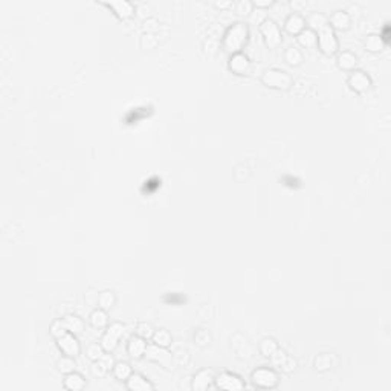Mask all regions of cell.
Returning <instances> with one entry per match:
<instances>
[{
	"label": "cell",
	"mask_w": 391,
	"mask_h": 391,
	"mask_svg": "<svg viewBox=\"0 0 391 391\" xmlns=\"http://www.w3.org/2000/svg\"><path fill=\"white\" fill-rule=\"evenodd\" d=\"M194 342L199 347H208L211 342V335L205 328H197L194 331Z\"/></svg>",
	"instance_id": "36"
},
{
	"label": "cell",
	"mask_w": 391,
	"mask_h": 391,
	"mask_svg": "<svg viewBox=\"0 0 391 391\" xmlns=\"http://www.w3.org/2000/svg\"><path fill=\"white\" fill-rule=\"evenodd\" d=\"M278 348V342L273 339V338H263L260 341V344H259V351H260L261 356H264V358H270L273 353H275V350Z\"/></svg>",
	"instance_id": "29"
},
{
	"label": "cell",
	"mask_w": 391,
	"mask_h": 391,
	"mask_svg": "<svg viewBox=\"0 0 391 391\" xmlns=\"http://www.w3.org/2000/svg\"><path fill=\"white\" fill-rule=\"evenodd\" d=\"M260 32L264 45L270 49H275L281 45L283 42V35H281V29L280 25L273 20V18H266L260 25Z\"/></svg>",
	"instance_id": "4"
},
{
	"label": "cell",
	"mask_w": 391,
	"mask_h": 391,
	"mask_svg": "<svg viewBox=\"0 0 391 391\" xmlns=\"http://www.w3.org/2000/svg\"><path fill=\"white\" fill-rule=\"evenodd\" d=\"M252 9H254V5L249 0H239L236 3V12L239 15H249L252 12Z\"/></svg>",
	"instance_id": "37"
},
{
	"label": "cell",
	"mask_w": 391,
	"mask_h": 391,
	"mask_svg": "<svg viewBox=\"0 0 391 391\" xmlns=\"http://www.w3.org/2000/svg\"><path fill=\"white\" fill-rule=\"evenodd\" d=\"M214 385H216L219 390L225 391H240L246 387L245 382H243V379H242L239 375L231 373V372H222V373L216 375Z\"/></svg>",
	"instance_id": "8"
},
{
	"label": "cell",
	"mask_w": 391,
	"mask_h": 391,
	"mask_svg": "<svg viewBox=\"0 0 391 391\" xmlns=\"http://www.w3.org/2000/svg\"><path fill=\"white\" fill-rule=\"evenodd\" d=\"M142 28H144V32L154 34V32L159 29V22H158L154 17H150V18H147V20L142 22Z\"/></svg>",
	"instance_id": "41"
},
{
	"label": "cell",
	"mask_w": 391,
	"mask_h": 391,
	"mask_svg": "<svg viewBox=\"0 0 391 391\" xmlns=\"http://www.w3.org/2000/svg\"><path fill=\"white\" fill-rule=\"evenodd\" d=\"M266 18H267V17H266V14L263 12V9H259V8L252 9V12L249 14V20H251V23H252V25H259V26H260L261 23H263Z\"/></svg>",
	"instance_id": "42"
},
{
	"label": "cell",
	"mask_w": 391,
	"mask_h": 391,
	"mask_svg": "<svg viewBox=\"0 0 391 391\" xmlns=\"http://www.w3.org/2000/svg\"><path fill=\"white\" fill-rule=\"evenodd\" d=\"M304 28H306V20L303 15H300L297 12L289 14L284 20V29L292 35H298Z\"/></svg>",
	"instance_id": "18"
},
{
	"label": "cell",
	"mask_w": 391,
	"mask_h": 391,
	"mask_svg": "<svg viewBox=\"0 0 391 391\" xmlns=\"http://www.w3.org/2000/svg\"><path fill=\"white\" fill-rule=\"evenodd\" d=\"M103 5H106L107 8H110L115 15L121 20L130 18L131 15H134V5L127 0H112V2H103Z\"/></svg>",
	"instance_id": "13"
},
{
	"label": "cell",
	"mask_w": 391,
	"mask_h": 391,
	"mask_svg": "<svg viewBox=\"0 0 391 391\" xmlns=\"http://www.w3.org/2000/svg\"><path fill=\"white\" fill-rule=\"evenodd\" d=\"M144 358L162 365L164 368H171V364H173V353H170L165 347L156 345L154 342H150L147 345Z\"/></svg>",
	"instance_id": "7"
},
{
	"label": "cell",
	"mask_w": 391,
	"mask_h": 391,
	"mask_svg": "<svg viewBox=\"0 0 391 391\" xmlns=\"http://www.w3.org/2000/svg\"><path fill=\"white\" fill-rule=\"evenodd\" d=\"M89 323L90 326L96 330H106V327L109 326V315H107V310L101 309V307H96L92 310L90 317H89Z\"/></svg>",
	"instance_id": "20"
},
{
	"label": "cell",
	"mask_w": 391,
	"mask_h": 391,
	"mask_svg": "<svg viewBox=\"0 0 391 391\" xmlns=\"http://www.w3.org/2000/svg\"><path fill=\"white\" fill-rule=\"evenodd\" d=\"M297 40H298L300 46H303V48H306V49H314V48H317V40H318V37H317V32H315V31H312V29H309V28H304V29L297 35Z\"/></svg>",
	"instance_id": "24"
},
{
	"label": "cell",
	"mask_w": 391,
	"mask_h": 391,
	"mask_svg": "<svg viewBox=\"0 0 391 391\" xmlns=\"http://www.w3.org/2000/svg\"><path fill=\"white\" fill-rule=\"evenodd\" d=\"M116 303V295L115 292L112 290H103L100 292V297H98V307L104 309V310H109L115 306Z\"/></svg>",
	"instance_id": "30"
},
{
	"label": "cell",
	"mask_w": 391,
	"mask_h": 391,
	"mask_svg": "<svg viewBox=\"0 0 391 391\" xmlns=\"http://www.w3.org/2000/svg\"><path fill=\"white\" fill-rule=\"evenodd\" d=\"M158 43H159V40H158L156 34H150V32H144V34L141 35V40H139L141 48L145 49V51L154 49V48L158 46Z\"/></svg>",
	"instance_id": "33"
},
{
	"label": "cell",
	"mask_w": 391,
	"mask_h": 391,
	"mask_svg": "<svg viewBox=\"0 0 391 391\" xmlns=\"http://www.w3.org/2000/svg\"><path fill=\"white\" fill-rule=\"evenodd\" d=\"M251 382L256 388L260 390H272L278 385L280 376L273 368L269 367H259L251 373Z\"/></svg>",
	"instance_id": "3"
},
{
	"label": "cell",
	"mask_w": 391,
	"mask_h": 391,
	"mask_svg": "<svg viewBox=\"0 0 391 391\" xmlns=\"http://www.w3.org/2000/svg\"><path fill=\"white\" fill-rule=\"evenodd\" d=\"M126 388L129 391H153L154 385L147 378H144L142 375L133 373L130 378L126 381Z\"/></svg>",
	"instance_id": "15"
},
{
	"label": "cell",
	"mask_w": 391,
	"mask_h": 391,
	"mask_svg": "<svg viewBox=\"0 0 391 391\" xmlns=\"http://www.w3.org/2000/svg\"><path fill=\"white\" fill-rule=\"evenodd\" d=\"M63 387L67 391H81L86 388V379L78 372H72L69 375H65Z\"/></svg>",
	"instance_id": "19"
},
{
	"label": "cell",
	"mask_w": 391,
	"mask_h": 391,
	"mask_svg": "<svg viewBox=\"0 0 391 391\" xmlns=\"http://www.w3.org/2000/svg\"><path fill=\"white\" fill-rule=\"evenodd\" d=\"M173 361H176L178 364H187L188 361V351L187 350H179L176 353H173Z\"/></svg>",
	"instance_id": "45"
},
{
	"label": "cell",
	"mask_w": 391,
	"mask_h": 391,
	"mask_svg": "<svg viewBox=\"0 0 391 391\" xmlns=\"http://www.w3.org/2000/svg\"><path fill=\"white\" fill-rule=\"evenodd\" d=\"M134 14H136V17H139V18L144 22V20H147V18L151 17V8H150L147 3L136 5V6H134Z\"/></svg>",
	"instance_id": "39"
},
{
	"label": "cell",
	"mask_w": 391,
	"mask_h": 391,
	"mask_svg": "<svg viewBox=\"0 0 391 391\" xmlns=\"http://www.w3.org/2000/svg\"><path fill=\"white\" fill-rule=\"evenodd\" d=\"M49 333H51L55 339H58V338H62L63 335H66V333H67V328H66L65 320H63V318L54 320V321L51 323V326H49Z\"/></svg>",
	"instance_id": "34"
},
{
	"label": "cell",
	"mask_w": 391,
	"mask_h": 391,
	"mask_svg": "<svg viewBox=\"0 0 391 391\" xmlns=\"http://www.w3.org/2000/svg\"><path fill=\"white\" fill-rule=\"evenodd\" d=\"M387 46V43L382 40V37L379 34H368L364 40V48L368 51V52H381L384 51Z\"/></svg>",
	"instance_id": "25"
},
{
	"label": "cell",
	"mask_w": 391,
	"mask_h": 391,
	"mask_svg": "<svg viewBox=\"0 0 391 391\" xmlns=\"http://www.w3.org/2000/svg\"><path fill=\"white\" fill-rule=\"evenodd\" d=\"M252 5L259 9H263V8L272 6V0H256V2H252Z\"/></svg>",
	"instance_id": "49"
},
{
	"label": "cell",
	"mask_w": 391,
	"mask_h": 391,
	"mask_svg": "<svg viewBox=\"0 0 391 391\" xmlns=\"http://www.w3.org/2000/svg\"><path fill=\"white\" fill-rule=\"evenodd\" d=\"M336 65L342 70H351L353 72L356 65H358V57L350 51H342L336 57Z\"/></svg>",
	"instance_id": "21"
},
{
	"label": "cell",
	"mask_w": 391,
	"mask_h": 391,
	"mask_svg": "<svg viewBox=\"0 0 391 391\" xmlns=\"http://www.w3.org/2000/svg\"><path fill=\"white\" fill-rule=\"evenodd\" d=\"M98 297H100V294L95 292L93 289H90V290L86 294V303H89V304H92V306H98Z\"/></svg>",
	"instance_id": "46"
},
{
	"label": "cell",
	"mask_w": 391,
	"mask_h": 391,
	"mask_svg": "<svg viewBox=\"0 0 391 391\" xmlns=\"http://www.w3.org/2000/svg\"><path fill=\"white\" fill-rule=\"evenodd\" d=\"M203 48H205V52H209V54H214L216 51H217V42L216 40H211V38H208V40H205L203 42Z\"/></svg>",
	"instance_id": "47"
},
{
	"label": "cell",
	"mask_w": 391,
	"mask_h": 391,
	"mask_svg": "<svg viewBox=\"0 0 391 391\" xmlns=\"http://www.w3.org/2000/svg\"><path fill=\"white\" fill-rule=\"evenodd\" d=\"M317 46L320 48V51L326 55H333L338 52L339 49V43H338V38H336V34L335 31L331 29L330 25L324 26L323 29H320L317 32Z\"/></svg>",
	"instance_id": "5"
},
{
	"label": "cell",
	"mask_w": 391,
	"mask_h": 391,
	"mask_svg": "<svg viewBox=\"0 0 391 391\" xmlns=\"http://www.w3.org/2000/svg\"><path fill=\"white\" fill-rule=\"evenodd\" d=\"M76 368V362H75V358L72 356H63L57 361V370L62 373V375H69L72 372H75Z\"/></svg>",
	"instance_id": "31"
},
{
	"label": "cell",
	"mask_w": 391,
	"mask_h": 391,
	"mask_svg": "<svg viewBox=\"0 0 391 391\" xmlns=\"http://www.w3.org/2000/svg\"><path fill=\"white\" fill-rule=\"evenodd\" d=\"M134 333H136L138 336L144 338V339H151V336H153V333H154V328L151 327V324H148V323H145V321H141V323L136 324Z\"/></svg>",
	"instance_id": "35"
},
{
	"label": "cell",
	"mask_w": 391,
	"mask_h": 391,
	"mask_svg": "<svg viewBox=\"0 0 391 391\" xmlns=\"http://www.w3.org/2000/svg\"><path fill=\"white\" fill-rule=\"evenodd\" d=\"M228 69L236 75H249L252 70V63L249 57L243 52H237L229 55L228 60Z\"/></svg>",
	"instance_id": "9"
},
{
	"label": "cell",
	"mask_w": 391,
	"mask_h": 391,
	"mask_svg": "<svg viewBox=\"0 0 391 391\" xmlns=\"http://www.w3.org/2000/svg\"><path fill=\"white\" fill-rule=\"evenodd\" d=\"M338 365V358L333 353H320L314 361V367L320 373H326Z\"/></svg>",
	"instance_id": "17"
},
{
	"label": "cell",
	"mask_w": 391,
	"mask_h": 391,
	"mask_svg": "<svg viewBox=\"0 0 391 391\" xmlns=\"http://www.w3.org/2000/svg\"><path fill=\"white\" fill-rule=\"evenodd\" d=\"M249 40V26L245 22H236L232 23L223 34L222 48L228 55L242 52V49L246 46Z\"/></svg>",
	"instance_id": "1"
},
{
	"label": "cell",
	"mask_w": 391,
	"mask_h": 391,
	"mask_svg": "<svg viewBox=\"0 0 391 391\" xmlns=\"http://www.w3.org/2000/svg\"><path fill=\"white\" fill-rule=\"evenodd\" d=\"M231 5H232V2H231V0H217V2H216V6H217V8H220V9L229 8Z\"/></svg>",
	"instance_id": "50"
},
{
	"label": "cell",
	"mask_w": 391,
	"mask_h": 391,
	"mask_svg": "<svg viewBox=\"0 0 391 391\" xmlns=\"http://www.w3.org/2000/svg\"><path fill=\"white\" fill-rule=\"evenodd\" d=\"M350 15L344 11V9H336L330 14L328 17V25L331 26V29H339V31H345L350 26Z\"/></svg>",
	"instance_id": "16"
},
{
	"label": "cell",
	"mask_w": 391,
	"mask_h": 391,
	"mask_svg": "<svg viewBox=\"0 0 391 391\" xmlns=\"http://www.w3.org/2000/svg\"><path fill=\"white\" fill-rule=\"evenodd\" d=\"M261 83L263 86L275 90H289L294 86V78L289 72L278 69V67H270L266 69L261 73Z\"/></svg>",
	"instance_id": "2"
},
{
	"label": "cell",
	"mask_w": 391,
	"mask_h": 391,
	"mask_svg": "<svg viewBox=\"0 0 391 391\" xmlns=\"http://www.w3.org/2000/svg\"><path fill=\"white\" fill-rule=\"evenodd\" d=\"M90 372H92V375L95 376V378H98V379H101V378H104L107 373H109V370L100 362V361H95V362H92V367H90Z\"/></svg>",
	"instance_id": "40"
},
{
	"label": "cell",
	"mask_w": 391,
	"mask_h": 391,
	"mask_svg": "<svg viewBox=\"0 0 391 391\" xmlns=\"http://www.w3.org/2000/svg\"><path fill=\"white\" fill-rule=\"evenodd\" d=\"M216 381V373L211 368H203L200 372H197L193 379H191V385L190 388L194 391H206L214 385Z\"/></svg>",
	"instance_id": "11"
},
{
	"label": "cell",
	"mask_w": 391,
	"mask_h": 391,
	"mask_svg": "<svg viewBox=\"0 0 391 391\" xmlns=\"http://www.w3.org/2000/svg\"><path fill=\"white\" fill-rule=\"evenodd\" d=\"M151 342H154L156 345H161V347H170L171 342H173V336L168 330L165 328H159V330H154L153 336H151Z\"/></svg>",
	"instance_id": "27"
},
{
	"label": "cell",
	"mask_w": 391,
	"mask_h": 391,
	"mask_svg": "<svg viewBox=\"0 0 391 391\" xmlns=\"http://www.w3.org/2000/svg\"><path fill=\"white\" fill-rule=\"evenodd\" d=\"M304 60L303 52L297 46H289L284 52V62L290 66H300Z\"/></svg>",
	"instance_id": "28"
},
{
	"label": "cell",
	"mask_w": 391,
	"mask_h": 391,
	"mask_svg": "<svg viewBox=\"0 0 391 391\" xmlns=\"http://www.w3.org/2000/svg\"><path fill=\"white\" fill-rule=\"evenodd\" d=\"M147 345H148L147 339H144V338H141L134 333V336H131L129 342H127V353L133 359H141L145 355Z\"/></svg>",
	"instance_id": "14"
},
{
	"label": "cell",
	"mask_w": 391,
	"mask_h": 391,
	"mask_svg": "<svg viewBox=\"0 0 391 391\" xmlns=\"http://www.w3.org/2000/svg\"><path fill=\"white\" fill-rule=\"evenodd\" d=\"M306 23H307V26H306V28H309V29H312V31L318 32L320 29H323L324 26L328 25V17H327L326 14H323V12L314 11V12H310V14L307 15Z\"/></svg>",
	"instance_id": "22"
},
{
	"label": "cell",
	"mask_w": 391,
	"mask_h": 391,
	"mask_svg": "<svg viewBox=\"0 0 391 391\" xmlns=\"http://www.w3.org/2000/svg\"><path fill=\"white\" fill-rule=\"evenodd\" d=\"M287 358H289V355H287L284 350H281V348L278 347V348L275 350V353H273L269 359H270V362H272V365H273V367L280 368V367L284 364V361H286Z\"/></svg>",
	"instance_id": "38"
},
{
	"label": "cell",
	"mask_w": 391,
	"mask_h": 391,
	"mask_svg": "<svg viewBox=\"0 0 391 391\" xmlns=\"http://www.w3.org/2000/svg\"><path fill=\"white\" fill-rule=\"evenodd\" d=\"M104 353H106V350L103 348L101 342H92V344H89V345L86 347V356H87V359L92 361V362L98 361Z\"/></svg>",
	"instance_id": "32"
},
{
	"label": "cell",
	"mask_w": 391,
	"mask_h": 391,
	"mask_svg": "<svg viewBox=\"0 0 391 391\" xmlns=\"http://www.w3.org/2000/svg\"><path fill=\"white\" fill-rule=\"evenodd\" d=\"M63 320H65L67 331H70V333H73V335H80V333H83V331L86 330V323L83 321L81 317H78V315H75V314L66 315Z\"/></svg>",
	"instance_id": "23"
},
{
	"label": "cell",
	"mask_w": 391,
	"mask_h": 391,
	"mask_svg": "<svg viewBox=\"0 0 391 391\" xmlns=\"http://www.w3.org/2000/svg\"><path fill=\"white\" fill-rule=\"evenodd\" d=\"M112 373H113V376H115L116 381L126 382L131 375H133V370H131V365L129 362L118 361V362H115V365H113V368H112Z\"/></svg>",
	"instance_id": "26"
},
{
	"label": "cell",
	"mask_w": 391,
	"mask_h": 391,
	"mask_svg": "<svg viewBox=\"0 0 391 391\" xmlns=\"http://www.w3.org/2000/svg\"><path fill=\"white\" fill-rule=\"evenodd\" d=\"M297 368V361L292 358V356H289L286 361H284V364L280 367V370L283 372V373H286V375H290V373H294V370Z\"/></svg>",
	"instance_id": "43"
},
{
	"label": "cell",
	"mask_w": 391,
	"mask_h": 391,
	"mask_svg": "<svg viewBox=\"0 0 391 391\" xmlns=\"http://www.w3.org/2000/svg\"><path fill=\"white\" fill-rule=\"evenodd\" d=\"M348 87L356 93H364L372 86V78L364 70H353L347 80Z\"/></svg>",
	"instance_id": "12"
},
{
	"label": "cell",
	"mask_w": 391,
	"mask_h": 391,
	"mask_svg": "<svg viewBox=\"0 0 391 391\" xmlns=\"http://www.w3.org/2000/svg\"><path fill=\"white\" fill-rule=\"evenodd\" d=\"M289 5H290V8L294 9V12H297V14H298L300 11H303V9L306 8V5H307V3H306L304 0H292Z\"/></svg>",
	"instance_id": "48"
},
{
	"label": "cell",
	"mask_w": 391,
	"mask_h": 391,
	"mask_svg": "<svg viewBox=\"0 0 391 391\" xmlns=\"http://www.w3.org/2000/svg\"><path fill=\"white\" fill-rule=\"evenodd\" d=\"M98 361H100V362H101V364H103L107 370H109V372L113 368V365H115V362H116V361H115V358L110 355V351H106V353H104V355H103Z\"/></svg>",
	"instance_id": "44"
},
{
	"label": "cell",
	"mask_w": 391,
	"mask_h": 391,
	"mask_svg": "<svg viewBox=\"0 0 391 391\" xmlns=\"http://www.w3.org/2000/svg\"><path fill=\"white\" fill-rule=\"evenodd\" d=\"M57 341V345L60 348V351L66 355V356H78L81 353V345H80V341L76 339V335L67 331L66 335H63L62 338L55 339Z\"/></svg>",
	"instance_id": "10"
},
{
	"label": "cell",
	"mask_w": 391,
	"mask_h": 391,
	"mask_svg": "<svg viewBox=\"0 0 391 391\" xmlns=\"http://www.w3.org/2000/svg\"><path fill=\"white\" fill-rule=\"evenodd\" d=\"M124 333H126V327L121 323H112L110 326L106 327V331H104V335L100 341L103 348L106 351L112 353L118 347V344H120L121 338L124 336Z\"/></svg>",
	"instance_id": "6"
}]
</instances>
